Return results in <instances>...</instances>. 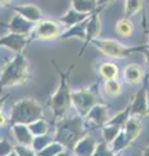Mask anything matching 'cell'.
Returning <instances> with one entry per match:
<instances>
[{"label":"cell","instance_id":"7c38bea8","mask_svg":"<svg viewBox=\"0 0 149 156\" xmlns=\"http://www.w3.org/2000/svg\"><path fill=\"white\" fill-rule=\"evenodd\" d=\"M96 144H97V140H96L92 135L90 134H84L82 138L74 144L73 147V152L76 156H92L93 151L96 148Z\"/></svg>","mask_w":149,"mask_h":156},{"label":"cell","instance_id":"3957f363","mask_svg":"<svg viewBox=\"0 0 149 156\" xmlns=\"http://www.w3.org/2000/svg\"><path fill=\"white\" fill-rule=\"evenodd\" d=\"M92 44L96 50L100 51L103 55L108 56L110 58H126L131 55L132 52L137 51V47H128L119 43L115 39H104V38H96L90 43Z\"/></svg>","mask_w":149,"mask_h":156},{"label":"cell","instance_id":"f1b7e54d","mask_svg":"<svg viewBox=\"0 0 149 156\" xmlns=\"http://www.w3.org/2000/svg\"><path fill=\"white\" fill-rule=\"evenodd\" d=\"M17 136H18V139H20L22 143L30 144L32 142V139H31V131L29 130L27 128H25V126H18Z\"/></svg>","mask_w":149,"mask_h":156},{"label":"cell","instance_id":"4dcf8cb0","mask_svg":"<svg viewBox=\"0 0 149 156\" xmlns=\"http://www.w3.org/2000/svg\"><path fill=\"white\" fill-rule=\"evenodd\" d=\"M113 0H96V7H97V11H101L103 8H105L109 3H112Z\"/></svg>","mask_w":149,"mask_h":156},{"label":"cell","instance_id":"7402d4cb","mask_svg":"<svg viewBox=\"0 0 149 156\" xmlns=\"http://www.w3.org/2000/svg\"><path fill=\"white\" fill-rule=\"evenodd\" d=\"M18 12L21 13V16H23V18L29 20V21H36L38 22L42 17L40 9L35 5H23L21 8H18Z\"/></svg>","mask_w":149,"mask_h":156},{"label":"cell","instance_id":"44dd1931","mask_svg":"<svg viewBox=\"0 0 149 156\" xmlns=\"http://www.w3.org/2000/svg\"><path fill=\"white\" fill-rule=\"evenodd\" d=\"M104 91H105V94L110 98H117L122 94L123 87H122V83L117 78H115V80H108L104 82Z\"/></svg>","mask_w":149,"mask_h":156},{"label":"cell","instance_id":"83f0119b","mask_svg":"<svg viewBox=\"0 0 149 156\" xmlns=\"http://www.w3.org/2000/svg\"><path fill=\"white\" fill-rule=\"evenodd\" d=\"M51 142H52V140H51L49 136H47L44 134V135H38L36 139H34L31 143L34 144V148L36 150V152H39V151H42L47 144H49Z\"/></svg>","mask_w":149,"mask_h":156},{"label":"cell","instance_id":"4316f807","mask_svg":"<svg viewBox=\"0 0 149 156\" xmlns=\"http://www.w3.org/2000/svg\"><path fill=\"white\" fill-rule=\"evenodd\" d=\"M47 130H48V125L44 120H35V121H32V124L30 126V131H31V134H34V135H44L47 133Z\"/></svg>","mask_w":149,"mask_h":156},{"label":"cell","instance_id":"ac0fdd59","mask_svg":"<svg viewBox=\"0 0 149 156\" xmlns=\"http://www.w3.org/2000/svg\"><path fill=\"white\" fill-rule=\"evenodd\" d=\"M97 72H99V76L103 78L104 81H108V80H115L118 77V66L114 64V62H101L97 68Z\"/></svg>","mask_w":149,"mask_h":156},{"label":"cell","instance_id":"f546056e","mask_svg":"<svg viewBox=\"0 0 149 156\" xmlns=\"http://www.w3.org/2000/svg\"><path fill=\"white\" fill-rule=\"evenodd\" d=\"M137 51H140L144 56V60H145V65H147V69L149 72V48H139L137 47Z\"/></svg>","mask_w":149,"mask_h":156},{"label":"cell","instance_id":"2e32d148","mask_svg":"<svg viewBox=\"0 0 149 156\" xmlns=\"http://www.w3.org/2000/svg\"><path fill=\"white\" fill-rule=\"evenodd\" d=\"M135 31V25H134L131 18H121L115 22V33L122 38H130Z\"/></svg>","mask_w":149,"mask_h":156},{"label":"cell","instance_id":"cb8c5ba5","mask_svg":"<svg viewBox=\"0 0 149 156\" xmlns=\"http://www.w3.org/2000/svg\"><path fill=\"white\" fill-rule=\"evenodd\" d=\"M62 151H66V148L62 146L61 143L59 142H51L49 144H47L44 148H43L42 151H39L36 155L38 156H56L59 155L60 152H62Z\"/></svg>","mask_w":149,"mask_h":156},{"label":"cell","instance_id":"8992f818","mask_svg":"<svg viewBox=\"0 0 149 156\" xmlns=\"http://www.w3.org/2000/svg\"><path fill=\"white\" fill-rule=\"evenodd\" d=\"M42 115V107L34 100H22L14 108V119L20 122H32Z\"/></svg>","mask_w":149,"mask_h":156},{"label":"cell","instance_id":"6da1fadb","mask_svg":"<svg viewBox=\"0 0 149 156\" xmlns=\"http://www.w3.org/2000/svg\"><path fill=\"white\" fill-rule=\"evenodd\" d=\"M74 66L75 64L73 62L65 72H62L56 65V70L60 74V85H59V89L55 91V94L49 99V108L57 120L65 117L68 111L71 108V91L73 90L70 89L69 78H70L71 72L74 69Z\"/></svg>","mask_w":149,"mask_h":156},{"label":"cell","instance_id":"5bb4252c","mask_svg":"<svg viewBox=\"0 0 149 156\" xmlns=\"http://www.w3.org/2000/svg\"><path fill=\"white\" fill-rule=\"evenodd\" d=\"M86 21L87 20H84V21L76 23V25L71 26L69 29H64V31L59 37V39H61V41H71V39L84 41L86 39Z\"/></svg>","mask_w":149,"mask_h":156},{"label":"cell","instance_id":"603a6c76","mask_svg":"<svg viewBox=\"0 0 149 156\" xmlns=\"http://www.w3.org/2000/svg\"><path fill=\"white\" fill-rule=\"evenodd\" d=\"M131 117V115H130V107L127 105L126 108H124L123 111L118 112L117 115H114L112 119L108 120V125H114V126H118V128H123V125L127 122V120Z\"/></svg>","mask_w":149,"mask_h":156},{"label":"cell","instance_id":"7a4b0ae2","mask_svg":"<svg viewBox=\"0 0 149 156\" xmlns=\"http://www.w3.org/2000/svg\"><path fill=\"white\" fill-rule=\"evenodd\" d=\"M84 133V121L80 116L62 117L56 122L55 140L61 143L66 150H73L74 144L83 136Z\"/></svg>","mask_w":149,"mask_h":156},{"label":"cell","instance_id":"5b68a950","mask_svg":"<svg viewBox=\"0 0 149 156\" xmlns=\"http://www.w3.org/2000/svg\"><path fill=\"white\" fill-rule=\"evenodd\" d=\"M64 31L59 22L52 21V20H39L36 25L32 27V38L39 39V41H52V39H59V37Z\"/></svg>","mask_w":149,"mask_h":156},{"label":"cell","instance_id":"4fadbf2b","mask_svg":"<svg viewBox=\"0 0 149 156\" xmlns=\"http://www.w3.org/2000/svg\"><path fill=\"white\" fill-rule=\"evenodd\" d=\"M123 133L124 135L127 136V139L130 142H135L137 139V136L141 134V130H143V122L140 119L137 117H130L127 120V122L123 125Z\"/></svg>","mask_w":149,"mask_h":156},{"label":"cell","instance_id":"74e56055","mask_svg":"<svg viewBox=\"0 0 149 156\" xmlns=\"http://www.w3.org/2000/svg\"><path fill=\"white\" fill-rule=\"evenodd\" d=\"M148 78H149V74H148Z\"/></svg>","mask_w":149,"mask_h":156},{"label":"cell","instance_id":"1f68e13d","mask_svg":"<svg viewBox=\"0 0 149 156\" xmlns=\"http://www.w3.org/2000/svg\"><path fill=\"white\" fill-rule=\"evenodd\" d=\"M20 155L21 156H38L34 154V151H30L27 148H20Z\"/></svg>","mask_w":149,"mask_h":156},{"label":"cell","instance_id":"ba28073f","mask_svg":"<svg viewBox=\"0 0 149 156\" xmlns=\"http://www.w3.org/2000/svg\"><path fill=\"white\" fill-rule=\"evenodd\" d=\"M144 82H145L144 87H141V89L132 96L131 103L128 104L131 117L143 119V117L148 116V112H147V89H148L147 87V80Z\"/></svg>","mask_w":149,"mask_h":156},{"label":"cell","instance_id":"9c48e42d","mask_svg":"<svg viewBox=\"0 0 149 156\" xmlns=\"http://www.w3.org/2000/svg\"><path fill=\"white\" fill-rule=\"evenodd\" d=\"M101 34V20H100V11H95L88 16L86 21V39H84V47L80 51L79 56L83 53L84 48L87 47L93 39L99 38Z\"/></svg>","mask_w":149,"mask_h":156},{"label":"cell","instance_id":"d590c367","mask_svg":"<svg viewBox=\"0 0 149 156\" xmlns=\"http://www.w3.org/2000/svg\"><path fill=\"white\" fill-rule=\"evenodd\" d=\"M4 121H5V120H4V116H3V115H0V125H3V124H4Z\"/></svg>","mask_w":149,"mask_h":156},{"label":"cell","instance_id":"52a82bcc","mask_svg":"<svg viewBox=\"0 0 149 156\" xmlns=\"http://www.w3.org/2000/svg\"><path fill=\"white\" fill-rule=\"evenodd\" d=\"M27 61L23 57H18L8 68L5 82L8 85H20L27 81Z\"/></svg>","mask_w":149,"mask_h":156},{"label":"cell","instance_id":"30bf717a","mask_svg":"<svg viewBox=\"0 0 149 156\" xmlns=\"http://www.w3.org/2000/svg\"><path fill=\"white\" fill-rule=\"evenodd\" d=\"M84 119L88 124H92L93 126H97V128H103L109 120V109L105 104L97 103L90 109V112L86 115Z\"/></svg>","mask_w":149,"mask_h":156},{"label":"cell","instance_id":"ffe728a7","mask_svg":"<svg viewBox=\"0 0 149 156\" xmlns=\"http://www.w3.org/2000/svg\"><path fill=\"white\" fill-rule=\"evenodd\" d=\"M143 8V0H124L123 14L124 18H132Z\"/></svg>","mask_w":149,"mask_h":156},{"label":"cell","instance_id":"d6986e66","mask_svg":"<svg viewBox=\"0 0 149 156\" xmlns=\"http://www.w3.org/2000/svg\"><path fill=\"white\" fill-rule=\"evenodd\" d=\"M131 144H132V143L127 139V136L124 135V133H123L122 129H121V131H119V134L115 136V138L112 140V142L109 143L110 148H112V151H113L114 154H121L122 151H124L126 148H128Z\"/></svg>","mask_w":149,"mask_h":156},{"label":"cell","instance_id":"e0dca14e","mask_svg":"<svg viewBox=\"0 0 149 156\" xmlns=\"http://www.w3.org/2000/svg\"><path fill=\"white\" fill-rule=\"evenodd\" d=\"M70 5L71 9L83 14H91L92 12L97 11L96 0H70Z\"/></svg>","mask_w":149,"mask_h":156},{"label":"cell","instance_id":"d6a6232c","mask_svg":"<svg viewBox=\"0 0 149 156\" xmlns=\"http://www.w3.org/2000/svg\"><path fill=\"white\" fill-rule=\"evenodd\" d=\"M143 156H149V144L143 148Z\"/></svg>","mask_w":149,"mask_h":156},{"label":"cell","instance_id":"277c9868","mask_svg":"<svg viewBox=\"0 0 149 156\" xmlns=\"http://www.w3.org/2000/svg\"><path fill=\"white\" fill-rule=\"evenodd\" d=\"M95 104H97L96 94L88 87L71 91V107H74L78 116L86 117Z\"/></svg>","mask_w":149,"mask_h":156},{"label":"cell","instance_id":"8d00e7d4","mask_svg":"<svg viewBox=\"0 0 149 156\" xmlns=\"http://www.w3.org/2000/svg\"><path fill=\"white\" fill-rule=\"evenodd\" d=\"M148 48H149V31H148V46H147Z\"/></svg>","mask_w":149,"mask_h":156},{"label":"cell","instance_id":"836d02e7","mask_svg":"<svg viewBox=\"0 0 149 156\" xmlns=\"http://www.w3.org/2000/svg\"><path fill=\"white\" fill-rule=\"evenodd\" d=\"M147 112L149 115V90L147 89Z\"/></svg>","mask_w":149,"mask_h":156},{"label":"cell","instance_id":"e575fe53","mask_svg":"<svg viewBox=\"0 0 149 156\" xmlns=\"http://www.w3.org/2000/svg\"><path fill=\"white\" fill-rule=\"evenodd\" d=\"M56 156H71L69 152H66V151H62V152H60L59 155H56Z\"/></svg>","mask_w":149,"mask_h":156},{"label":"cell","instance_id":"484cf974","mask_svg":"<svg viewBox=\"0 0 149 156\" xmlns=\"http://www.w3.org/2000/svg\"><path fill=\"white\" fill-rule=\"evenodd\" d=\"M117 154H114L112 148H110L109 143L104 142V140H101V142H97V144H96V148L93 151L92 156H115Z\"/></svg>","mask_w":149,"mask_h":156},{"label":"cell","instance_id":"9a60e30c","mask_svg":"<svg viewBox=\"0 0 149 156\" xmlns=\"http://www.w3.org/2000/svg\"><path fill=\"white\" fill-rule=\"evenodd\" d=\"M90 14H83V13H79L74 11V9H69L68 12H65L62 16L60 17L59 20V23L64 27V29H69L71 26L76 25V23H79L82 21H84V20H87V17Z\"/></svg>","mask_w":149,"mask_h":156},{"label":"cell","instance_id":"d4e9b609","mask_svg":"<svg viewBox=\"0 0 149 156\" xmlns=\"http://www.w3.org/2000/svg\"><path fill=\"white\" fill-rule=\"evenodd\" d=\"M119 131H121V128H118V126L105 124L103 128H101L103 140H104V142H107V143H110L115 138V136L119 134Z\"/></svg>","mask_w":149,"mask_h":156},{"label":"cell","instance_id":"f35d334b","mask_svg":"<svg viewBox=\"0 0 149 156\" xmlns=\"http://www.w3.org/2000/svg\"><path fill=\"white\" fill-rule=\"evenodd\" d=\"M74 156H76V155H74Z\"/></svg>","mask_w":149,"mask_h":156},{"label":"cell","instance_id":"8fae6325","mask_svg":"<svg viewBox=\"0 0 149 156\" xmlns=\"http://www.w3.org/2000/svg\"><path fill=\"white\" fill-rule=\"evenodd\" d=\"M144 80H145V72H144V68L140 64L132 62V64H128L124 66L123 81L127 85H131V86L140 85L144 82Z\"/></svg>","mask_w":149,"mask_h":156}]
</instances>
